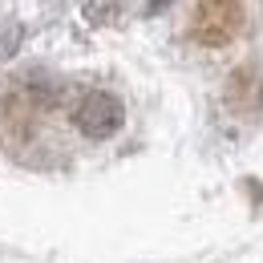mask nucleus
<instances>
[{
	"label": "nucleus",
	"mask_w": 263,
	"mask_h": 263,
	"mask_svg": "<svg viewBox=\"0 0 263 263\" xmlns=\"http://www.w3.org/2000/svg\"><path fill=\"white\" fill-rule=\"evenodd\" d=\"M247 25V0H198L191 12V41L202 49H223Z\"/></svg>",
	"instance_id": "obj_1"
}]
</instances>
